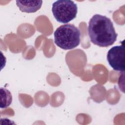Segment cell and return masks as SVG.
Listing matches in <instances>:
<instances>
[{
    "mask_svg": "<svg viewBox=\"0 0 125 125\" xmlns=\"http://www.w3.org/2000/svg\"><path fill=\"white\" fill-rule=\"evenodd\" d=\"M54 36L55 44L64 50L73 49L80 43V30L74 24L61 25L54 32Z\"/></svg>",
    "mask_w": 125,
    "mask_h": 125,
    "instance_id": "7a4b0ae2",
    "label": "cell"
},
{
    "mask_svg": "<svg viewBox=\"0 0 125 125\" xmlns=\"http://www.w3.org/2000/svg\"><path fill=\"white\" fill-rule=\"evenodd\" d=\"M88 34L90 41L100 47L112 45L118 36L111 20L100 14L94 15L89 20Z\"/></svg>",
    "mask_w": 125,
    "mask_h": 125,
    "instance_id": "6da1fadb",
    "label": "cell"
},
{
    "mask_svg": "<svg viewBox=\"0 0 125 125\" xmlns=\"http://www.w3.org/2000/svg\"><path fill=\"white\" fill-rule=\"evenodd\" d=\"M42 3V0H17L16 4L22 12L35 13L39 10Z\"/></svg>",
    "mask_w": 125,
    "mask_h": 125,
    "instance_id": "5b68a950",
    "label": "cell"
},
{
    "mask_svg": "<svg viewBox=\"0 0 125 125\" xmlns=\"http://www.w3.org/2000/svg\"><path fill=\"white\" fill-rule=\"evenodd\" d=\"M52 12L57 21L67 23L76 18L78 7L72 0H58L52 4Z\"/></svg>",
    "mask_w": 125,
    "mask_h": 125,
    "instance_id": "3957f363",
    "label": "cell"
},
{
    "mask_svg": "<svg viewBox=\"0 0 125 125\" xmlns=\"http://www.w3.org/2000/svg\"><path fill=\"white\" fill-rule=\"evenodd\" d=\"M12 102V96L7 89L0 87V108H5L8 107Z\"/></svg>",
    "mask_w": 125,
    "mask_h": 125,
    "instance_id": "8992f818",
    "label": "cell"
},
{
    "mask_svg": "<svg viewBox=\"0 0 125 125\" xmlns=\"http://www.w3.org/2000/svg\"><path fill=\"white\" fill-rule=\"evenodd\" d=\"M107 60L113 70L124 72L125 69L124 44L114 46L111 48L107 52Z\"/></svg>",
    "mask_w": 125,
    "mask_h": 125,
    "instance_id": "277c9868",
    "label": "cell"
}]
</instances>
